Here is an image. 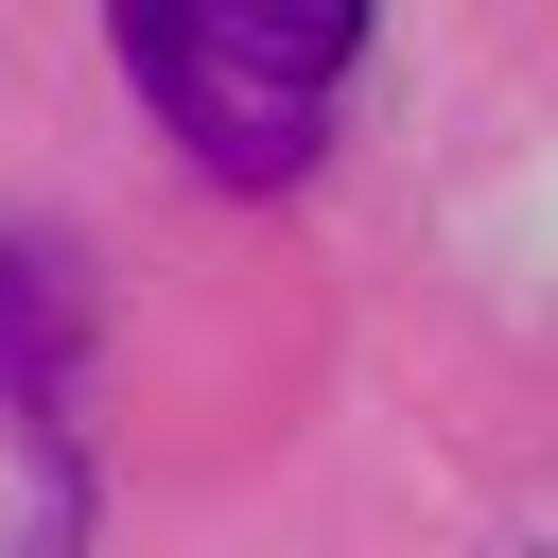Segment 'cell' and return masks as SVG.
Wrapping results in <instances>:
<instances>
[{"label": "cell", "instance_id": "cell-1", "mask_svg": "<svg viewBox=\"0 0 558 558\" xmlns=\"http://www.w3.org/2000/svg\"><path fill=\"white\" fill-rule=\"evenodd\" d=\"M105 35H122V70H140V105H157L227 192H279V174H314V140H331V70H349L366 0H105Z\"/></svg>", "mask_w": 558, "mask_h": 558}]
</instances>
